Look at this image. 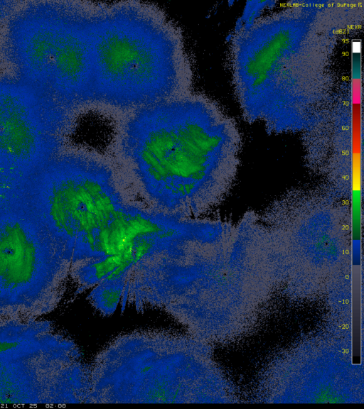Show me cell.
Masks as SVG:
<instances>
[{
    "mask_svg": "<svg viewBox=\"0 0 364 409\" xmlns=\"http://www.w3.org/2000/svg\"><path fill=\"white\" fill-rule=\"evenodd\" d=\"M90 18L75 2L22 1L0 33V72L74 114L92 102Z\"/></svg>",
    "mask_w": 364,
    "mask_h": 409,
    "instance_id": "cell-2",
    "label": "cell"
},
{
    "mask_svg": "<svg viewBox=\"0 0 364 409\" xmlns=\"http://www.w3.org/2000/svg\"><path fill=\"white\" fill-rule=\"evenodd\" d=\"M74 114L36 88L0 72V167L36 174L68 146Z\"/></svg>",
    "mask_w": 364,
    "mask_h": 409,
    "instance_id": "cell-6",
    "label": "cell"
},
{
    "mask_svg": "<svg viewBox=\"0 0 364 409\" xmlns=\"http://www.w3.org/2000/svg\"><path fill=\"white\" fill-rule=\"evenodd\" d=\"M216 148L205 113L189 100L139 108L122 138V151L149 197L163 212L176 215L198 204Z\"/></svg>",
    "mask_w": 364,
    "mask_h": 409,
    "instance_id": "cell-1",
    "label": "cell"
},
{
    "mask_svg": "<svg viewBox=\"0 0 364 409\" xmlns=\"http://www.w3.org/2000/svg\"><path fill=\"white\" fill-rule=\"evenodd\" d=\"M124 204L111 170L67 146L36 174L28 206L72 263L87 258L94 236Z\"/></svg>",
    "mask_w": 364,
    "mask_h": 409,
    "instance_id": "cell-4",
    "label": "cell"
},
{
    "mask_svg": "<svg viewBox=\"0 0 364 409\" xmlns=\"http://www.w3.org/2000/svg\"><path fill=\"white\" fill-rule=\"evenodd\" d=\"M70 263L29 207L0 214V313L41 315L53 307Z\"/></svg>",
    "mask_w": 364,
    "mask_h": 409,
    "instance_id": "cell-5",
    "label": "cell"
},
{
    "mask_svg": "<svg viewBox=\"0 0 364 409\" xmlns=\"http://www.w3.org/2000/svg\"><path fill=\"white\" fill-rule=\"evenodd\" d=\"M34 176L0 168V214L28 206Z\"/></svg>",
    "mask_w": 364,
    "mask_h": 409,
    "instance_id": "cell-7",
    "label": "cell"
},
{
    "mask_svg": "<svg viewBox=\"0 0 364 409\" xmlns=\"http://www.w3.org/2000/svg\"><path fill=\"white\" fill-rule=\"evenodd\" d=\"M21 2L18 0L0 1V33Z\"/></svg>",
    "mask_w": 364,
    "mask_h": 409,
    "instance_id": "cell-8",
    "label": "cell"
},
{
    "mask_svg": "<svg viewBox=\"0 0 364 409\" xmlns=\"http://www.w3.org/2000/svg\"><path fill=\"white\" fill-rule=\"evenodd\" d=\"M92 102L121 109L165 101L176 90V45L145 13L120 6L90 18Z\"/></svg>",
    "mask_w": 364,
    "mask_h": 409,
    "instance_id": "cell-3",
    "label": "cell"
}]
</instances>
